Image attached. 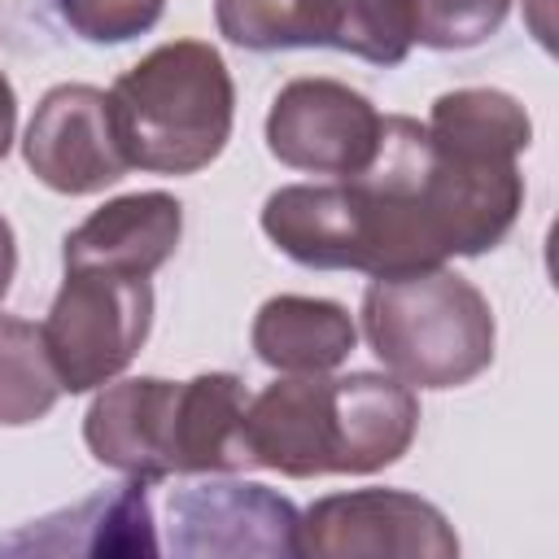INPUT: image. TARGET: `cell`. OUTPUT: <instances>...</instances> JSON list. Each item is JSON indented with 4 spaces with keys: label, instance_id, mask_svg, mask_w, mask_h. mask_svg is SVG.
<instances>
[{
    "label": "cell",
    "instance_id": "cell-18",
    "mask_svg": "<svg viewBox=\"0 0 559 559\" xmlns=\"http://www.w3.org/2000/svg\"><path fill=\"white\" fill-rule=\"evenodd\" d=\"M61 397V380L35 323L0 314V428L44 419Z\"/></svg>",
    "mask_w": 559,
    "mask_h": 559
},
{
    "label": "cell",
    "instance_id": "cell-21",
    "mask_svg": "<svg viewBox=\"0 0 559 559\" xmlns=\"http://www.w3.org/2000/svg\"><path fill=\"white\" fill-rule=\"evenodd\" d=\"M13 271H17V240H13L9 218L0 214V301H4L9 288H13Z\"/></svg>",
    "mask_w": 559,
    "mask_h": 559
},
{
    "label": "cell",
    "instance_id": "cell-12",
    "mask_svg": "<svg viewBox=\"0 0 559 559\" xmlns=\"http://www.w3.org/2000/svg\"><path fill=\"white\" fill-rule=\"evenodd\" d=\"M183 236V205L170 192H127L92 210L61 245V266H100L153 275L170 262Z\"/></svg>",
    "mask_w": 559,
    "mask_h": 559
},
{
    "label": "cell",
    "instance_id": "cell-3",
    "mask_svg": "<svg viewBox=\"0 0 559 559\" xmlns=\"http://www.w3.org/2000/svg\"><path fill=\"white\" fill-rule=\"evenodd\" d=\"M362 336L411 389H459L493 362V310L450 266L376 275L362 293Z\"/></svg>",
    "mask_w": 559,
    "mask_h": 559
},
{
    "label": "cell",
    "instance_id": "cell-15",
    "mask_svg": "<svg viewBox=\"0 0 559 559\" xmlns=\"http://www.w3.org/2000/svg\"><path fill=\"white\" fill-rule=\"evenodd\" d=\"M249 389L231 371H201L175 384L170 476H214L253 467L245 441Z\"/></svg>",
    "mask_w": 559,
    "mask_h": 559
},
{
    "label": "cell",
    "instance_id": "cell-14",
    "mask_svg": "<svg viewBox=\"0 0 559 559\" xmlns=\"http://www.w3.org/2000/svg\"><path fill=\"white\" fill-rule=\"evenodd\" d=\"M148 480H135L96 493L70 511L44 515L26 524L13 537H0L4 555H157L162 542L153 533V502H148Z\"/></svg>",
    "mask_w": 559,
    "mask_h": 559
},
{
    "label": "cell",
    "instance_id": "cell-2",
    "mask_svg": "<svg viewBox=\"0 0 559 559\" xmlns=\"http://www.w3.org/2000/svg\"><path fill=\"white\" fill-rule=\"evenodd\" d=\"M109 118L131 170L197 175L231 140L236 87L205 39H170L114 79Z\"/></svg>",
    "mask_w": 559,
    "mask_h": 559
},
{
    "label": "cell",
    "instance_id": "cell-1",
    "mask_svg": "<svg viewBox=\"0 0 559 559\" xmlns=\"http://www.w3.org/2000/svg\"><path fill=\"white\" fill-rule=\"evenodd\" d=\"M524 175L441 148L419 118L384 114L380 144L358 175L288 183L262 205L266 240L314 271L406 275L476 258L515 227Z\"/></svg>",
    "mask_w": 559,
    "mask_h": 559
},
{
    "label": "cell",
    "instance_id": "cell-4",
    "mask_svg": "<svg viewBox=\"0 0 559 559\" xmlns=\"http://www.w3.org/2000/svg\"><path fill=\"white\" fill-rule=\"evenodd\" d=\"M153 328V284L144 275L70 266L48 319L39 323L44 349L61 380V393H87L109 384L140 354Z\"/></svg>",
    "mask_w": 559,
    "mask_h": 559
},
{
    "label": "cell",
    "instance_id": "cell-5",
    "mask_svg": "<svg viewBox=\"0 0 559 559\" xmlns=\"http://www.w3.org/2000/svg\"><path fill=\"white\" fill-rule=\"evenodd\" d=\"M214 22L249 52L336 48L371 66H397L411 52L397 0H214Z\"/></svg>",
    "mask_w": 559,
    "mask_h": 559
},
{
    "label": "cell",
    "instance_id": "cell-16",
    "mask_svg": "<svg viewBox=\"0 0 559 559\" xmlns=\"http://www.w3.org/2000/svg\"><path fill=\"white\" fill-rule=\"evenodd\" d=\"M253 354L284 376H323L341 367L354 345L358 328L341 301L328 297H301V293H280L258 306L253 328H249Z\"/></svg>",
    "mask_w": 559,
    "mask_h": 559
},
{
    "label": "cell",
    "instance_id": "cell-13",
    "mask_svg": "<svg viewBox=\"0 0 559 559\" xmlns=\"http://www.w3.org/2000/svg\"><path fill=\"white\" fill-rule=\"evenodd\" d=\"M419 432V397L380 371L332 376L336 476H367L397 463Z\"/></svg>",
    "mask_w": 559,
    "mask_h": 559
},
{
    "label": "cell",
    "instance_id": "cell-9",
    "mask_svg": "<svg viewBox=\"0 0 559 559\" xmlns=\"http://www.w3.org/2000/svg\"><path fill=\"white\" fill-rule=\"evenodd\" d=\"M31 175L61 197H92L114 188L131 166L118 148L109 96L92 83H57L35 105L22 135Z\"/></svg>",
    "mask_w": 559,
    "mask_h": 559
},
{
    "label": "cell",
    "instance_id": "cell-20",
    "mask_svg": "<svg viewBox=\"0 0 559 559\" xmlns=\"http://www.w3.org/2000/svg\"><path fill=\"white\" fill-rule=\"evenodd\" d=\"M61 22L87 44H127L157 26L166 0H52Z\"/></svg>",
    "mask_w": 559,
    "mask_h": 559
},
{
    "label": "cell",
    "instance_id": "cell-19",
    "mask_svg": "<svg viewBox=\"0 0 559 559\" xmlns=\"http://www.w3.org/2000/svg\"><path fill=\"white\" fill-rule=\"evenodd\" d=\"M507 9L511 0H397L411 44L437 52L485 44L507 22Z\"/></svg>",
    "mask_w": 559,
    "mask_h": 559
},
{
    "label": "cell",
    "instance_id": "cell-8",
    "mask_svg": "<svg viewBox=\"0 0 559 559\" xmlns=\"http://www.w3.org/2000/svg\"><path fill=\"white\" fill-rule=\"evenodd\" d=\"M301 511L266 485L253 480H201L183 485L166 502V550L183 559L227 555V559H280L301 555L297 546Z\"/></svg>",
    "mask_w": 559,
    "mask_h": 559
},
{
    "label": "cell",
    "instance_id": "cell-11",
    "mask_svg": "<svg viewBox=\"0 0 559 559\" xmlns=\"http://www.w3.org/2000/svg\"><path fill=\"white\" fill-rule=\"evenodd\" d=\"M175 384L162 376L109 380L83 415V441L100 467H114L135 480L170 476V419Z\"/></svg>",
    "mask_w": 559,
    "mask_h": 559
},
{
    "label": "cell",
    "instance_id": "cell-22",
    "mask_svg": "<svg viewBox=\"0 0 559 559\" xmlns=\"http://www.w3.org/2000/svg\"><path fill=\"white\" fill-rule=\"evenodd\" d=\"M13 127H17V96H13V83H9L4 70H0V157H4L9 144H13Z\"/></svg>",
    "mask_w": 559,
    "mask_h": 559
},
{
    "label": "cell",
    "instance_id": "cell-10",
    "mask_svg": "<svg viewBox=\"0 0 559 559\" xmlns=\"http://www.w3.org/2000/svg\"><path fill=\"white\" fill-rule=\"evenodd\" d=\"M245 441L253 467L310 480L336 476L332 445V376H284L262 393H249Z\"/></svg>",
    "mask_w": 559,
    "mask_h": 559
},
{
    "label": "cell",
    "instance_id": "cell-17",
    "mask_svg": "<svg viewBox=\"0 0 559 559\" xmlns=\"http://www.w3.org/2000/svg\"><path fill=\"white\" fill-rule=\"evenodd\" d=\"M428 135L476 162H515L533 144V122L524 105L498 87H454L428 109Z\"/></svg>",
    "mask_w": 559,
    "mask_h": 559
},
{
    "label": "cell",
    "instance_id": "cell-6",
    "mask_svg": "<svg viewBox=\"0 0 559 559\" xmlns=\"http://www.w3.org/2000/svg\"><path fill=\"white\" fill-rule=\"evenodd\" d=\"M301 555L319 559H454L459 537L450 520L406 489H349L328 493L297 520Z\"/></svg>",
    "mask_w": 559,
    "mask_h": 559
},
{
    "label": "cell",
    "instance_id": "cell-7",
    "mask_svg": "<svg viewBox=\"0 0 559 559\" xmlns=\"http://www.w3.org/2000/svg\"><path fill=\"white\" fill-rule=\"evenodd\" d=\"M384 114L341 79H293L266 114V148L306 175H358L380 144Z\"/></svg>",
    "mask_w": 559,
    "mask_h": 559
}]
</instances>
